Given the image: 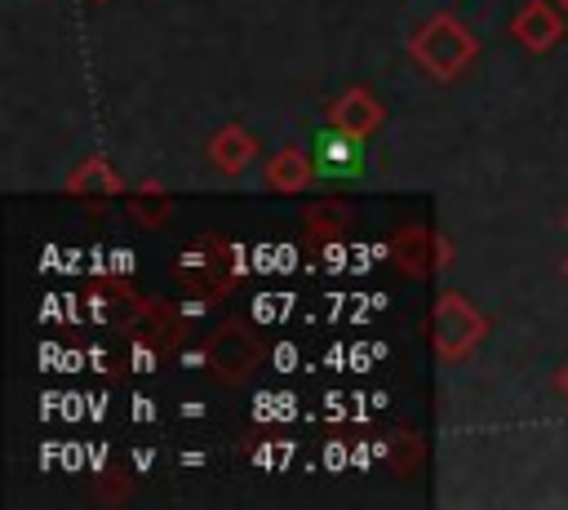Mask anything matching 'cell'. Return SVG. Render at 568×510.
<instances>
[{"instance_id":"ba28073f","label":"cell","mask_w":568,"mask_h":510,"mask_svg":"<svg viewBox=\"0 0 568 510\" xmlns=\"http://www.w3.org/2000/svg\"><path fill=\"white\" fill-rule=\"evenodd\" d=\"M209 359H213V368H217L226 381H235V377H244V373L253 368L257 350H253V341H248V333H244V328L226 324V328L209 341Z\"/></svg>"},{"instance_id":"7a4b0ae2","label":"cell","mask_w":568,"mask_h":510,"mask_svg":"<svg viewBox=\"0 0 568 510\" xmlns=\"http://www.w3.org/2000/svg\"><path fill=\"white\" fill-rule=\"evenodd\" d=\"M484 337V315L470 306V297L462 293H439L435 297V310H430V341H435V355L444 364H462Z\"/></svg>"},{"instance_id":"30bf717a","label":"cell","mask_w":568,"mask_h":510,"mask_svg":"<svg viewBox=\"0 0 568 510\" xmlns=\"http://www.w3.org/2000/svg\"><path fill=\"white\" fill-rule=\"evenodd\" d=\"M67 191H71V195H124V182H120V173H115L106 160L89 155V160H80V169L67 177Z\"/></svg>"},{"instance_id":"8992f818","label":"cell","mask_w":568,"mask_h":510,"mask_svg":"<svg viewBox=\"0 0 568 510\" xmlns=\"http://www.w3.org/2000/svg\"><path fill=\"white\" fill-rule=\"evenodd\" d=\"M328 124L333 129H346V133H355V137H373L377 129H382V102L368 93V89H346L333 106H328Z\"/></svg>"},{"instance_id":"3957f363","label":"cell","mask_w":568,"mask_h":510,"mask_svg":"<svg viewBox=\"0 0 568 510\" xmlns=\"http://www.w3.org/2000/svg\"><path fill=\"white\" fill-rule=\"evenodd\" d=\"M364 142L368 137H355L346 129H324L315 133V177H333V182H346V177H359L364 173Z\"/></svg>"},{"instance_id":"5b68a950","label":"cell","mask_w":568,"mask_h":510,"mask_svg":"<svg viewBox=\"0 0 568 510\" xmlns=\"http://www.w3.org/2000/svg\"><path fill=\"white\" fill-rule=\"evenodd\" d=\"M439 244H444L439 231L408 222V226H399V235L390 239V257L404 266V275H417V279H422V275H435V271H439Z\"/></svg>"},{"instance_id":"8fae6325","label":"cell","mask_w":568,"mask_h":510,"mask_svg":"<svg viewBox=\"0 0 568 510\" xmlns=\"http://www.w3.org/2000/svg\"><path fill=\"white\" fill-rule=\"evenodd\" d=\"M342 231H351V213L342 208V204H315V208H306V239H311V248H328L333 239H342Z\"/></svg>"},{"instance_id":"4fadbf2b","label":"cell","mask_w":568,"mask_h":510,"mask_svg":"<svg viewBox=\"0 0 568 510\" xmlns=\"http://www.w3.org/2000/svg\"><path fill=\"white\" fill-rule=\"evenodd\" d=\"M555 386H559V395H564V399H568V364H564V368H559V373H555Z\"/></svg>"},{"instance_id":"9c48e42d","label":"cell","mask_w":568,"mask_h":510,"mask_svg":"<svg viewBox=\"0 0 568 510\" xmlns=\"http://www.w3.org/2000/svg\"><path fill=\"white\" fill-rule=\"evenodd\" d=\"M311 177H315V155H306L302 146H280V151L266 160V186H271V191L293 195V191H302Z\"/></svg>"},{"instance_id":"5bb4252c","label":"cell","mask_w":568,"mask_h":510,"mask_svg":"<svg viewBox=\"0 0 568 510\" xmlns=\"http://www.w3.org/2000/svg\"><path fill=\"white\" fill-rule=\"evenodd\" d=\"M555 4H559V9H564V13H568V0H555Z\"/></svg>"},{"instance_id":"277c9868","label":"cell","mask_w":568,"mask_h":510,"mask_svg":"<svg viewBox=\"0 0 568 510\" xmlns=\"http://www.w3.org/2000/svg\"><path fill=\"white\" fill-rule=\"evenodd\" d=\"M510 35H515V44H524L528 53H546V49H555L559 35H564V13H559L555 4H546V0H528V4L515 13Z\"/></svg>"},{"instance_id":"2e32d148","label":"cell","mask_w":568,"mask_h":510,"mask_svg":"<svg viewBox=\"0 0 568 510\" xmlns=\"http://www.w3.org/2000/svg\"><path fill=\"white\" fill-rule=\"evenodd\" d=\"M564 226H568V217H564Z\"/></svg>"},{"instance_id":"7c38bea8","label":"cell","mask_w":568,"mask_h":510,"mask_svg":"<svg viewBox=\"0 0 568 510\" xmlns=\"http://www.w3.org/2000/svg\"><path fill=\"white\" fill-rule=\"evenodd\" d=\"M129 213H133L142 226H160V222L169 217V191H164L160 182L138 186V191L129 195Z\"/></svg>"},{"instance_id":"52a82bcc","label":"cell","mask_w":568,"mask_h":510,"mask_svg":"<svg viewBox=\"0 0 568 510\" xmlns=\"http://www.w3.org/2000/svg\"><path fill=\"white\" fill-rule=\"evenodd\" d=\"M209 160H213L217 173L235 177V173H244V169L257 160V142H253V133H244L240 124H222V129L209 137Z\"/></svg>"},{"instance_id":"6da1fadb","label":"cell","mask_w":568,"mask_h":510,"mask_svg":"<svg viewBox=\"0 0 568 510\" xmlns=\"http://www.w3.org/2000/svg\"><path fill=\"white\" fill-rule=\"evenodd\" d=\"M408 49H413V58H417V67H422L426 75H435L439 84H453V80L475 62L479 40H475L457 18L435 13V18H426V22L413 31Z\"/></svg>"},{"instance_id":"9a60e30c","label":"cell","mask_w":568,"mask_h":510,"mask_svg":"<svg viewBox=\"0 0 568 510\" xmlns=\"http://www.w3.org/2000/svg\"><path fill=\"white\" fill-rule=\"evenodd\" d=\"M564 275H568V262H564Z\"/></svg>"}]
</instances>
